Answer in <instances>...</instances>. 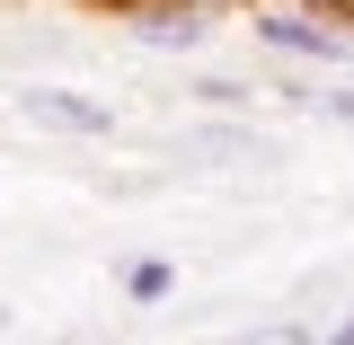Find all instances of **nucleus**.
I'll use <instances>...</instances> for the list:
<instances>
[{
  "mask_svg": "<svg viewBox=\"0 0 354 345\" xmlns=\"http://www.w3.org/2000/svg\"><path fill=\"white\" fill-rule=\"evenodd\" d=\"M142 36L160 44V53H177V44L204 36V18H195V9H151V18H142Z\"/></svg>",
  "mask_w": 354,
  "mask_h": 345,
  "instance_id": "7ed1b4c3",
  "label": "nucleus"
},
{
  "mask_svg": "<svg viewBox=\"0 0 354 345\" xmlns=\"http://www.w3.org/2000/svg\"><path fill=\"white\" fill-rule=\"evenodd\" d=\"M319 115H346L354 124V88H319Z\"/></svg>",
  "mask_w": 354,
  "mask_h": 345,
  "instance_id": "39448f33",
  "label": "nucleus"
},
{
  "mask_svg": "<svg viewBox=\"0 0 354 345\" xmlns=\"http://www.w3.org/2000/svg\"><path fill=\"white\" fill-rule=\"evenodd\" d=\"M257 36L274 44V53H292V62H354V44L337 18H319V9H266Z\"/></svg>",
  "mask_w": 354,
  "mask_h": 345,
  "instance_id": "f03ea898",
  "label": "nucleus"
},
{
  "mask_svg": "<svg viewBox=\"0 0 354 345\" xmlns=\"http://www.w3.org/2000/svg\"><path fill=\"white\" fill-rule=\"evenodd\" d=\"M18 115H27L36 133H71V142H106V133H115V106H106V97H88V88H53V80L18 88Z\"/></svg>",
  "mask_w": 354,
  "mask_h": 345,
  "instance_id": "f257e3e1",
  "label": "nucleus"
},
{
  "mask_svg": "<svg viewBox=\"0 0 354 345\" xmlns=\"http://www.w3.org/2000/svg\"><path fill=\"white\" fill-rule=\"evenodd\" d=\"M124 292H133V301H169V292H177V265L169 257H133L124 265Z\"/></svg>",
  "mask_w": 354,
  "mask_h": 345,
  "instance_id": "20e7f679",
  "label": "nucleus"
},
{
  "mask_svg": "<svg viewBox=\"0 0 354 345\" xmlns=\"http://www.w3.org/2000/svg\"><path fill=\"white\" fill-rule=\"evenodd\" d=\"M319 345H354V319H346V328H337V337H319Z\"/></svg>",
  "mask_w": 354,
  "mask_h": 345,
  "instance_id": "423d86ee",
  "label": "nucleus"
},
{
  "mask_svg": "<svg viewBox=\"0 0 354 345\" xmlns=\"http://www.w3.org/2000/svg\"><path fill=\"white\" fill-rule=\"evenodd\" d=\"M0 328H9V310H0Z\"/></svg>",
  "mask_w": 354,
  "mask_h": 345,
  "instance_id": "0eeeda50",
  "label": "nucleus"
}]
</instances>
